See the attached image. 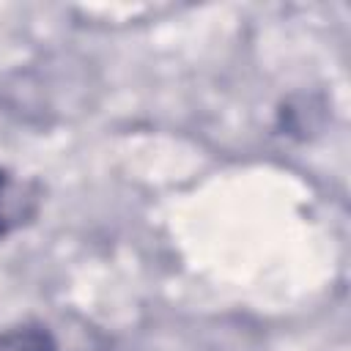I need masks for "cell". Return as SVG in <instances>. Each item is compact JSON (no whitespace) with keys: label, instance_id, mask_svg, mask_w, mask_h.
<instances>
[{"label":"cell","instance_id":"2","mask_svg":"<svg viewBox=\"0 0 351 351\" xmlns=\"http://www.w3.org/2000/svg\"><path fill=\"white\" fill-rule=\"evenodd\" d=\"M0 351H58V346L44 326L22 324L0 332Z\"/></svg>","mask_w":351,"mask_h":351},{"label":"cell","instance_id":"1","mask_svg":"<svg viewBox=\"0 0 351 351\" xmlns=\"http://www.w3.org/2000/svg\"><path fill=\"white\" fill-rule=\"evenodd\" d=\"M38 206V192L33 184L14 178L0 167V236L25 225Z\"/></svg>","mask_w":351,"mask_h":351}]
</instances>
